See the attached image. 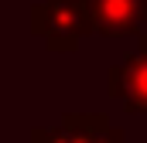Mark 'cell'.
<instances>
[{
	"label": "cell",
	"mask_w": 147,
	"mask_h": 143,
	"mask_svg": "<svg viewBox=\"0 0 147 143\" xmlns=\"http://www.w3.org/2000/svg\"><path fill=\"white\" fill-rule=\"evenodd\" d=\"M31 31L51 51H75L79 37L92 34L89 0H41V3H34Z\"/></svg>",
	"instance_id": "6da1fadb"
},
{
	"label": "cell",
	"mask_w": 147,
	"mask_h": 143,
	"mask_svg": "<svg viewBox=\"0 0 147 143\" xmlns=\"http://www.w3.org/2000/svg\"><path fill=\"white\" fill-rule=\"evenodd\" d=\"M106 92L120 99L127 112H147V34H140V51L130 55L123 65L106 72Z\"/></svg>",
	"instance_id": "7a4b0ae2"
},
{
	"label": "cell",
	"mask_w": 147,
	"mask_h": 143,
	"mask_svg": "<svg viewBox=\"0 0 147 143\" xmlns=\"http://www.w3.org/2000/svg\"><path fill=\"white\" fill-rule=\"evenodd\" d=\"M92 34L123 37L147 24V0H89Z\"/></svg>",
	"instance_id": "3957f363"
},
{
	"label": "cell",
	"mask_w": 147,
	"mask_h": 143,
	"mask_svg": "<svg viewBox=\"0 0 147 143\" xmlns=\"http://www.w3.org/2000/svg\"><path fill=\"white\" fill-rule=\"evenodd\" d=\"M103 116H65L58 126H34L31 130V143H92L96 130L103 126Z\"/></svg>",
	"instance_id": "277c9868"
}]
</instances>
